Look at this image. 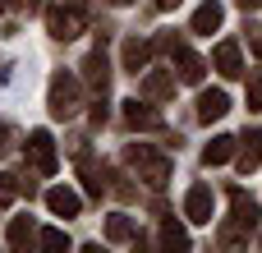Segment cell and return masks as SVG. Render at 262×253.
Segmentation results:
<instances>
[{"mask_svg":"<svg viewBox=\"0 0 262 253\" xmlns=\"http://www.w3.org/2000/svg\"><path fill=\"white\" fill-rule=\"evenodd\" d=\"M124 157H129V166L138 171V180H147L152 189H161V184L170 180V157H166V152H152L147 143H134Z\"/></svg>","mask_w":262,"mask_h":253,"instance_id":"obj_1","label":"cell"},{"mask_svg":"<svg viewBox=\"0 0 262 253\" xmlns=\"http://www.w3.org/2000/svg\"><path fill=\"white\" fill-rule=\"evenodd\" d=\"M78 97H83V88H78V78L60 69V74L51 78V115H55V120H69V115L78 111Z\"/></svg>","mask_w":262,"mask_h":253,"instance_id":"obj_2","label":"cell"},{"mask_svg":"<svg viewBox=\"0 0 262 253\" xmlns=\"http://www.w3.org/2000/svg\"><path fill=\"white\" fill-rule=\"evenodd\" d=\"M46 23H51V37L55 41H74L78 32H83V9H64V5H51L46 9Z\"/></svg>","mask_w":262,"mask_h":253,"instance_id":"obj_3","label":"cell"},{"mask_svg":"<svg viewBox=\"0 0 262 253\" xmlns=\"http://www.w3.org/2000/svg\"><path fill=\"white\" fill-rule=\"evenodd\" d=\"M28 157H32V166H37L41 175H55V166H60V161H55V143H51L46 129H37V134L28 138Z\"/></svg>","mask_w":262,"mask_h":253,"instance_id":"obj_4","label":"cell"},{"mask_svg":"<svg viewBox=\"0 0 262 253\" xmlns=\"http://www.w3.org/2000/svg\"><path fill=\"white\" fill-rule=\"evenodd\" d=\"M184 212H189V221H212V189L193 184L189 198H184Z\"/></svg>","mask_w":262,"mask_h":253,"instance_id":"obj_5","label":"cell"},{"mask_svg":"<svg viewBox=\"0 0 262 253\" xmlns=\"http://www.w3.org/2000/svg\"><path fill=\"white\" fill-rule=\"evenodd\" d=\"M46 207H51L55 217H78L83 198H78L74 189H64V184H60V189H51V194H46Z\"/></svg>","mask_w":262,"mask_h":253,"instance_id":"obj_6","label":"cell"},{"mask_svg":"<svg viewBox=\"0 0 262 253\" xmlns=\"http://www.w3.org/2000/svg\"><path fill=\"white\" fill-rule=\"evenodd\" d=\"M230 203H235V226H239V230H253V226H258V203H253L244 189H235Z\"/></svg>","mask_w":262,"mask_h":253,"instance_id":"obj_7","label":"cell"},{"mask_svg":"<svg viewBox=\"0 0 262 253\" xmlns=\"http://www.w3.org/2000/svg\"><path fill=\"white\" fill-rule=\"evenodd\" d=\"M239 143H244V152H239V171H258V166H262V129H249Z\"/></svg>","mask_w":262,"mask_h":253,"instance_id":"obj_8","label":"cell"},{"mask_svg":"<svg viewBox=\"0 0 262 253\" xmlns=\"http://www.w3.org/2000/svg\"><path fill=\"white\" fill-rule=\"evenodd\" d=\"M221 18H226V9L216 5V0H207L198 14H193V32H203V37H212L216 28H221Z\"/></svg>","mask_w":262,"mask_h":253,"instance_id":"obj_9","label":"cell"},{"mask_svg":"<svg viewBox=\"0 0 262 253\" xmlns=\"http://www.w3.org/2000/svg\"><path fill=\"white\" fill-rule=\"evenodd\" d=\"M212 60H216V69H221L226 78H239V74H244V65H239V46H235V41H221Z\"/></svg>","mask_w":262,"mask_h":253,"instance_id":"obj_10","label":"cell"},{"mask_svg":"<svg viewBox=\"0 0 262 253\" xmlns=\"http://www.w3.org/2000/svg\"><path fill=\"white\" fill-rule=\"evenodd\" d=\"M226 111H230V97H226V92H203V97H198V120L212 124V120H221Z\"/></svg>","mask_w":262,"mask_h":253,"instance_id":"obj_11","label":"cell"},{"mask_svg":"<svg viewBox=\"0 0 262 253\" xmlns=\"http://www.w3.org/2000/svg\"><path fill=\"white\" fill-rule=\"evenodd\" d=\"M83 69H88V83H92L97 92H106V83H111V69H106V51H101V46L88 55V65H83Z\"/></svg>","mask_w":262,"mask_h":253,"instance_id":"obj_12","label":"cell"},{"mask_svg":"<svg viewBox=\"0 0 262 253\" xmlns=\"http://www.w3.org/2000/svg\"><path fill=\"white\" fill-rule=\"evenodd\" d=\"M124 120H129L134 129H161V115L147 111L143 101H124Z\"/></svg>","mask_w":262,"mask_h":253,"instance_id":"obj_13","label":"cell"},{"mask_svg":"<svg viewBox=\"0 0 262 253\" xmlns=\"http://www.w3.org/2000/svg\"><path fill=\"white\" fill-rule=\"evenodd\" d=\"M235 143H239V138H230V134L212 138V143H207V152H203V161H207V166H226V161L235 157Z\"/></svg>","mask_w":262,"mask_h":253,"instance_id":"obj_14","label":"cell"},{"mask_svg":"<svg viewBox=\"0 0 262 253\" xmlns=\"http://www.w3.org/2000/svg\"><path fill=\"white\" fill-rule=\"evenodd\" d=\"M147 60H152V41H138V37H129V41H124V69H134V74H138Z\"/></svg>","mask_w":262,"mask_h":253,"instance_id":"obj_15","label":"cell"},{"mask_svg":"<svg viewBox=\"0 0 262 253\" xmlns=\"http://www.w3.org/2000/svg\"><path fill=\"white\" fill-rule=\"evenodd\" d=\"M170 92H175V78H170V74H147V78H143V97L161 101V97H170Z\"/></svg>","mask_w":262,"mask_h":253,"instance_id":"obj_16","label":"cell"},{"mask_svg":"<svg viewBox=\"0 0 262 253\" xmlns=\"http://www.w3.org/2000/svg\"><path fill=\"white\" fill-rule=\"evenodd\" d=\"M106 240H115V244H124V240H134V221H129L124 212H115V217L106 221Z\"/></svg>","mask_w":262,"mask_h":253,"instance_id":"obj_17","label":"cell"},{"mask_svg":"<svg viewBox=\"0 0 262 253\" xmlns=\"http://www.w3.org/2000/svg\"><path fill=\"white\" fill-rule=\"evenodd\" d=\"M28 240H32V221H28V217H18V221L9 226V244H14V249H23Z\"/></svg>","mask_w":262,"mask_h":253,"instance_id":"obj_18","label":"cell"},{"mask_svg":"<svg viewBox=\"0 0 262 253\" xmlns=\"http://www.w3.org/2000/svg\"><path fill=\"white\" fill-rule=\"evenodd\" d=\"M161 244H170V249H189V235H184V226L166 221V230H161Z\"/></svg>","mask_w":262,"mask_h":253,"instance_id":"obj_19","label":"cell"},{"mask_svg":"<svg viewBox=\"0 0 262 253\" xmlns=\"http://www.w3.org/2000/svg\"><path fill=\"white\" fill-rule=\"evenodd\" d=\"M18 189H23V184H18L14 175H0V207H9V203L18 198Z\"/></svg>","mask_w":262,"mask_h":253,"instance_id":"obj_20","label":"cell"},{"mask_svg":"<svg viewBox=\"0 0 262 253\" xmlns=\"http://www.w3.org/2000/svg\"><path fill=\"white\" fill-rule=\"evenodd\" d=\"M249 106H253V111H262V74H253V78H249Z\"/></svg>","mask_w":262,"mask_h":253,"instance_id":"obj_21","label":"cell"},{"mask_svg":"<svg viewBox=\"0 0 262 253\" xmlns=\"http://www.w3.org/2000/svg\"><path fill=\"white\" fill-rule=\"evenodd\" d=\"M41 244H46V249H69L64 230H46V235H41Z\"/></svg>","mask_w":262,"mask_h":253,"instance_id":"obj_22","label":"cell"},{"mask_svg":"<svg viewBox=\"0 0 262 253\" xmlns=\"http://www.w3.org/2000/svg\"><path fill=\"white\" fill-rule=\"evenodd\" d=\"M253 32V55H262V28H249Z\"/></svg>","mask_w":262,"mask_h":253,"instance_id":"obj_23","label":"cell"},{"mask_svg":"<svg viewBox=\"0 0 262 253\" xmlns=\"http://www.w3.org/2000/svg\"><path fill=\"white\" fill-rule=\"evenodd\" d=\"M37 5H41V0H14V9H28V14H32Z\"/></svg>","mask_w":262,"mask_h":253,"instance_id":"obj_24","label":"cell"},{"mask_svg":"<svg viewBox=\"0 0 262 253\" xmlns=\"http://www.w3.org/2000/svg\"><path fill=\"white\" fill-rule=\"evenodd\" d=\"M0 152H9V129L0 124Z\"/></svg>","mask_w":262,"mask_h":253,"instance_id":"obj_25","label":"cell"},{"mask_svg":"<svg viewBox=\"0 0 262 253\" xmlns=\"http://www.w3.org/2000/svg\"><path fill=\"white\" fill-rule=\"evenodd\" d=\"M239 9H262V0H235Z\"/></svg>","mask_w":262,"mask_h":253,"instance_id":"obj_26","label":"cell"},{"mask_svg":"<svg viewBox=\"0 0 262 253\" xmlns=\"http://www.w3.org/2000/svg\"><path fill=\"white\" fill-rule=\"evenodd\" d=\"M157 5H161V9H175V5H180V0H157Z\"/></svg>","mask_w":262,"mask_h":253,"instance_id":"obj_27","label":"cell"},{"mask_svg":"<svg viewBox=\"0 0 262 253\" xmlns=\"http://www.w3.org/2000/svg\"><path fill=\"white\" fill-rule=\"evenodd\" d=\"M111 5H134V0H111Z\"/></svg>","mask_w":262,"mask_h":253,"instance_id":"obj_28","label":"cell"},{"mask_svg":"<svg viewBox=\"0 0 262 253\" xmlns=\"http://www.w3.org/2000/svg\"><path fill=\"white\" fill-rule=\"evenodd\" d=\"M5 5H9V0H0V9H5Z\"/></svg>","mask_w":262,"mask_h":253,"instance_id":"obj_29","label":"cell"}]
</instances>
